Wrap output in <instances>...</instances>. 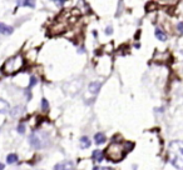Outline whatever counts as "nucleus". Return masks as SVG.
Segmentation results:
<instances>
[{
	"mask_svg": "<svg viewBox=\"0 0 183 170\" xmlns=\"http://www.w3.org/2000/svg\"><path fill=\"white\" fill-rule=\"evenodd\" d=\"M154 34H156V37H157L160 41H166V40H167V35L164 34V31H162L160 28H157L156 31H154Z\"/></svg>",
	"mask_w": 183,
	"mask_h": 170,
	"instance_id": "obj_9",
	"label": "nucleus"
},
{
	"mask_svg": "<svg viewBox=\"0 0 183 170\" xmlns=\"http://www.w3.org/2000/svg\"><path fill=\"white\" fill-rule=\"evenodd\" d=\"M54 170H73V163L72 161H63L54 166Z\"/></svg>",
	"mask_w": 183,
	"mask_h": 170,
	"instance_id": "obj_4",
	"label": "nucleus"
},
{
	"mask_svg": "<svg viewBox=\"0 0 183 170\" xmlns=\"http://www.w3.org/2000/svg\"><path fill=\"white\" fill-rule=\"evenodd\" d=\"M92 157H93V159L98 163H100L103 159H104V154L100 151V150H94L93 154H92Z\"/></svg>",
	"mask_w": 183,
	"mask_h": 170,
	"instance_id": "obj_7",
	"label": "nucleus"
},
{
	"mask_svg": "<svg viewBox=\"0 0 183 170\" xmlns=\"http://www.w3.org/2000/svg\"><path fill=\"white\" fill-rule=\"evenodd\" d=\"M94 141L98 144V145H100V144H103L104 141H105V135L103 133H97L95 135H94Z\"/></svg>",
	"mask_w": 183,
	"mask_h": 170,
	"instance_id": "obj_8",
	"label": "nucleus"
},
{
	"mask_svg": "<svg viewBox=\"0 0 183 170\" xmlns=\"http://www.w3.org/2000/svg\"><path fill=\"white\" fill-rule=\"evenodd\" d=\"M20 4H23L25 6H30V8H34V6H35V3L34 1H23V3H20Z\"/></svg>",
	"mask_w": 183,
	"mask_h": 170,
	"instance_id": "obj_16",
	"label": "nucleus"
},
{
	"mask_svg": "<svg viewBox=\"0 0 183 170\" xmlns=\"http://www.w3.org/2000/svg\"><path fill=\"white\" fill-rule=\"evenodd\" d=\"M18 131H19L20 134H24V131H25V126H24L23 124H20V125L18 126Z\"/></svg>",
	"mask_w": 183,
	"mask_h": 170,
	"instance_id": "obj_17",
	"label": "nucleus"
},
{
	"mask_svg": "<svg viewBox=\"0 0 183 170\" xmlns=\"http://www.w3.org/2000/svg\"><path fill=\"white\" fill-rule=\"evenodd\" d=\"M80 144H82V148H89L90 146V140L87 138V136H83L80 138Z\"/></svg>",
	"mask_w": 183,
	"mask_h": 170,
	"instance_id": "obj_13",
	"label": "nucleus"
},
{
	"mask_svg": "<svg viewBox=\"0 0 183 170\" xmlns=\"http://www.w3.org/2000/svg\"><path fill=\"white\" fill-rule=\"evenodd\" d=\"M9 109H10L9 103L3 100V99H0V113H6Z\"/></svg>",
	"mask_w": 183,
	"mask_h": 170,
	"instance_id": "obj_10",
	"label": "nucleus"
},
{
	"mask_svg": "<svg viewBox=\"0 0 183 170\" xmlns=\"http://www.w3.org/2000/svg\"><path fill=\"white\" fill-rule=\"evenodd\" d=\"M112 33H113V30H112V28L108 26V28H107V30H105V34H107V35H110Z\"/></svg>",
	"mask_w": 183,
	"mask_h": 170,
	"instance_id": "obj_19",
	"label": "nucleus"
},
{
	"mask_svg": "<svg viewBox=\"0 0 183 170\" xmlns=\"http://www.w3.org/2000/svg\"><path fill=\"white\" fill-rule=\"evenodd\" d=\"M6 161H8V164H14V163H16L18 161L16 154H9L8 157H6Z\"/></svg>",
	"mask_w": 183,
	"mask_h": 170,
	"instance_id": "obj_12",
	"label": "nucleus"
},
{
	"mask_svg": "<svg viewBox=\"0 0 183 170\" xmlns=\"http://www.w3.org/2000/svg\"><path fill=\"white\" fill-rule=\"evenodd\" d=\"M41 108H43V110H48L49 109V104H48L46 99H41Z\"/></svg>",
	"mask_w": 183,
	"mask_h": 170,
	"instance_id": "obj_14",
	"label": "nucleus"
},
{
	"mask_svg": "<svg viewBox=\"0 0 183 170\" xmlns=\"http://www.w3.org/2000/svg\"><path fill=\"white\" fill-rule=\"evenodd\" d=\"M0 33H2V34H5V35L11 34V33H13V28L9 26V25H5V24H3V23H0Z\"/></svg>",
	"mask_w": 183,
	"mask_h": 170,
	"instance_id": "obj_6",
	"label": "nucleus"
},
{
	"mask_svg": "<svg viewBox=\"0 0 183 170\" xmlns=\"http://www.w3.org/2000/svg\"><path fill=\"white\" fill-rule=\"evenodd\" d=\"M168 159L176 169H183V141H172L168 148Z\"/></svg>",
	"mask_w": 183,
	"mask_h": 170,
	"instance_id": "obj_1",
	"label": "nucleus"
},
{
	"mask_svg": "<svg viewBox=\"0 0 183 170\" xmlns=\"http://www.w3.org/2000/svg\"><path fill=\"white\" fill-rule=\"evenodd\" d=\"M38 83V80H37V78H35V76H32L30 78V84H29V88H32V86H34V85L35 84H37Z\"/></svg>",
	"mask_w": 183,
	"mask_h": 170,
	"instance_id": "obj_15",
	"label": "nucleus"
},
{
	"mask_svg": "<svg viewBox=\"0 0 183 170\" xmlns=\"http://www.w3.org/2000/svg\"><path fill=\"white\" fill-rule=\"evenodd\" d=\"M23 65H24L23 56L22 55H15V56H13V58L8 59L4 63L2 70H3V73L10 75V74H15L16 72H19V70L23 68Z\"/></svg>",
	"mask_w": 183,
	"mask_h": 170,
	"instance_id": "obj_3",
	"label": "nucleus"
},
{
	"mask_svg": "<svg viewBox=\"0 0 183 170\" xmlns=\"http://www.w3.org/2000/svg\"><path fill=\"white\" fill-rule=\"evenodd\" d=\"M30 144L34 146V148H37V149H39L41 145V139H40V136L38 135L37 133H33L32 135H30Z\"/></svg>",
	"mask_w": 183,
	"mask_h": 170,
	"instance_id": "obj_5",
	"label": "nucleus"
},
{
	"mask_svg": "<svg viewBox=\"0 0 183 170\" xmlns=\"http://www.w3.org/2000/svg\"><path fill=\"white\" fill-rule=\"evenodd\" d=\"M127 145H128V143H112L104 153L105 158L110 161H121L125 157L127 151H129L125 148Z\"/></svg>",
	"mask_w": 183,
	"mask_h": 170,
	"instance_id": "obj_2",
	"label": "nucleus"
},
{
	"mask_svg": "<svg viewBox=\"0 0 183 170\" xmlns=\"http://www.w3.org/2000/svg\"><path fill=\"white\" fill-rule=\"evenodd\" d=\"M99 88H100V83H98V81L92 83L89 85V91L90 93H98V91H99Z\"/></svg>",
	"mask_w": 183,
	"mask_h": 170,
	"instance_id": "obj_11",
	"label": "nucleus"
},
{
	"mask_svg": "<svg viewBox=\"0 0 183 170\" xmlns=\"http://www.w3.org/2000/svg\"><path fill=\"white\" fill-rule=\"evenodd\" d=\"M0 170H4V165L2 164V163H0Z\"/></svg>",
	"mask_w": 183,
	"mask_h": 170,
	"instance_id": "obj_20",
	"label": "nucleus"
},
{
	"mask_svg": "<svg viewBox=\"0 0 183 170\" xmlns=\"http://www.w3.org/2000/svg\"><path fill=\"white\" fill-rule=\"evenodd\" d=\"M177 29H178V31H179L181 34H183V21L177 25Z\"/></svg>",
	"mask_w": 183,
	"mask_h": 170,
	"instance_id": "obj_18",
	"label": "nucleus"
},
{
	"mask_svg": "<svg viewBox=\"0 0 183 170\" xmlns=\"http://www.w3.org/2000/svg\"><path fill=\"white\" fill-rule=\"evenodd\" d=\"M93 170H100V168H98V166H94V169Z\"/></svg>",
	"mask_w": 183,
	"mask_h": 170,
	"instance_id": "obj_21",
	"label": "nucleus"
}]
</instances>
